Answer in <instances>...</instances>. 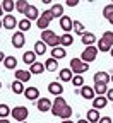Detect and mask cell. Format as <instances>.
I'll return each instance as SVG.
<instances>
[{
	"mask_svg": "<svg viewBox=\"0 0 113 123\" xmlns=\"http://www.w3.org/2000/svg\"><path fill=\"white\" fill-rule=\"evenodd\" d=\"M96 48H98V51H103V53L111 51V48H113V31H105L103 36L96 43Z\"/></svg>",
	"mask_w": 113,
	"mask_h": 123,
	"instance_id": "6da1fadb",
	"label": "cell"
},
{
	"mask_svg": "<svg viewBox=\"0 0 113 123\" xmlns=\"http://www.w3.org/2000/svg\"><path fill=\"white\" fill-rule=\"evenodd\" d=\"M41 41H43L46 46H52V50H53V48H58V46H60V36L55 34L52 29L41 31Z\"/></svg>",
	"mask_w": 113,
	"mask_h": 123,
	"instance_id": "7a4b0ae2",
	"label": "cell"
},
{
	"mask_svg": "<svg viewBox=\"0 0 113 123\" xmlns=\"http://www.w3.org/2000/svg\"><path fill=\"white\" fill-rule=\"evenodd\" d=\"M98 48H96V44L94 46H87V48H84V51L80 53V60L84 62V63H93V62L98 58Z\"/></svg>",
	"mask_w": 113,
	"mask_h": 123,
	"instance_id": "3957f363",
	"label": "cell"
},
{
	"mask_svg": "<svg viewBox=\"0 0 113 123\" xmlns=\"http://www.w3.org/2000/svg\"><path fill=\"white\" fill-rule=\"evenodd\" d=\"M70 70H72L75 75H82L84 72L89 70V63H84L80 58H72V60H70Z\"/></svg>",
	"mask_w": 113,
	"mask_h": 123,
	"instance_id": "277c9868",
	"label": "cell"
},
{
	"mask_svg": "<svg viewBox=\"0 0 113 123\" xmlns=\"http://www.w3.org/2000/svg\"><path fill=\"white\" fill-rule=\"evenodd\" d=\"M10 116H12L14 120H17L19 123H22V121H26V120H27L29 111H27V108H26V106H15V108H12Z\"/></svg>",
	"mask_w": 113,
	"mask_h": 123,
	"instance_id": "5b68a950",
	"label": "cell"
},
{
	"mask_svg": "<svg viewBox=\"0 0 113 123\" xmlns=\"http://www.w3.org/2000/svg\"><path fill=\"white\" fill-rule=\"evenodd\" d=\"M12 46L15 50H21L22 46L26 44V36H24V33H21V31H15V33L12 34Z\"/></svg>",
	"mask_w": 113,
	"mask_h": 123,
	"instance_id": "8992f818",
	"label": "cell"
},
{
	"mask_svg": "<svg viewBox=\"0 0 113 123\" xmlns=\"http://www.w3.org/2000/svg\"><path fill=\"white\" fill-rule=\"evenodd\" d=\"M52 106H53V101H50V98H40L36 101V108H38V111H41V113L52 111Z\"/></svg>",
	"mask_w": 113,
	"mask_h": 123,
	"instance_id": "52a82bcc",
	"label": "cell"
},
{
	"mask_svg": "<svg viewBox=\"0 0 113 123\" xmlns=\"http://www.w3.org/2000/svg\"><path fill=\"white\" fill-rule=\"evenodd\" d=\"M67 106V101L63 99L62 96H58V98H55V101H53V106H52V115L53 116H58L60 113H62V110Z\"/></svg>",
	"mask_w": 113,
	"mask_h": 123,
	"instance_id": "ba28073f",
	"label": "cell"
},
{
	"mask_svg": "<svg viewBox=\"0 0 113 123\" xmlns=\"http://www.w3.org/2000/svg\"><path fill=\"white\" fill-rule=\"evenodd\" d=\"M93 80H94V84H106V86H108V84L111 82V75H110L108 72L101 70V72H96V74H94Z\"/></svg>",
	"mask_w": 113,
	"mask_h": 123,
	"instance_id": "9c48e42d",
	"label": "cell"
},
{
	"mask_svg": "<svg viewBox=\"0 0 113 123\" xmlns=\"http://www.w3.org/2000/svg\"><path fill=\"white\" fill-rule=\"evenodd\" d=\"M48 92H50V94H53L55 98L62 96V94H63V84H60L58 80L50 82V84H48Z\"/></svg>",
	"mask_w": 113,
	"mask_h": 123,
	"instance_id": "30bf717a",
	"label": "cell"
},
{
	"mask_svg": "<svg viewBox=\"0 0 113 123\" xmlns=\"http://www.w3.org/2000/svg\"><path fill=\"white\" fill-rule=\"evenodd\" d=\"M24 98L29 99V101H38V99H40V89L34 87V86L26 87V91H24Z\"/></svg>",
	"mask_w": 113,
	"mask_h": 123,
	"instance_id": "8fae6325",
	"label": "cell"
},
{
	"mask_svg": "<svg viewBox=\"0 0 113 123\" xmlns=\"http://www.w3.org/2000/svg\"><path fill=\"white\" fill-rule=\"evenodd\" d=\"M80 43H82L86 48L87 46H94V43H98L96 41V34L91 33V31H86V33L82 34V38H80Z\"/></svg>",
	"mask_w": 113,
	"mask_h": 123,
	"instance_id": "7c38bea8",
	"label": "cell"
},
{
	"mask_svg": "<svg viewBox=\"0 0 113 123\" xmlns=\"http://www.w3.org/2000/svg\"><path fill=\"white\" fill-rule=\"evenodd\" d=\"M2 22H4V29H15V27H17V24H19L17 19H15L14 15H10V14L4 15Z\"/></svg>",
	"mask_w": 113,
	"mask_h": 123,
	"instance_id": "4fadbf2b",
	"label": "cell"
},
{
	"mask_svg": "<svg viewBox=\"0 0 113 123\" xmlns=\"http://www.w3.org/2000/svg\"><path fill=\"white\" fill-rule=\"evenodd\" d=\"M31 75H33V74H31L29 70H15V80L26 84V82L31 80Z\"/></svg>",
	"mask_w": 113,
	"mask_h": 123,
	"instance_id": "5bb4252c",
	"label": "cell"
},
{
	"mask_svg": "<svg viewBox=\"0 0 113 123\" xmlns=\"http://www.w3.org/2000/svg\"><path fill=\"white\" fill-rule=\"evenodd\" d=\"M79 94L82 96L84 99H94V98H96V92H94V87H91V86H84V87H80V91H79Z\"/></svg>",
	"mask_w": 113,
	"mask_h": 123,
	"instance_id": "9a60e30c",
	"label": "cell"
},
{
	"mask_svg": "<svg viewBox=\"0 0 113 123\" xmlns=\"http://www.w3.org/2000/svg\"><path fill=\"white\" fill-rule=\"evenodd\" d=\"M106 104H108V99H106V96H96L94 99H93V108L94 110H103V108H106Z\"/></svg>",
	"mask_w": 113,
	"mask_h": 123,
	"instance_id": "2e32d148",
	"label": "cell"
},
{
	"mask_svg": "<svg viewBox=\"0 0 113 123\" xmlns=\"http://www.w3.org/2000/svg\"><path fill=\"white\" fill-rule=\"evenodd\" d=\"M72 24H74V21L69 17V15H63V17L60 19V27L63 29V33H70V31H72Z\"/></svg>",
	"mask_w": 113,
	"mask_h": 123,
	"instance_id": "e0dca14e",
	"label": "cell"
},
{
	"mask_svg": "<svg viewBox=\"0 0 113 123\" xmlns=\"http://www.w3.org/2000/svg\"><path fill=\"white\" fill-rule=\"evenodd\" d=\"M86 120L89 123H98L101 120V115L98 110H94V108H91V110H87V115H86Z\"/></svg>",
	"mask_w": 113,
	"mask_h": 123,
	"instance_id": "ac0fdd59",
	"label": "cell"
},
{
	"mask_svg": "<svg viewBox=\"0 0 113 123\" xmlns=\"http://www.w3.org/2000/svg\"><path fill=\"white\" fill-rule=\"evenodd\" d=\"M58 77H60L62 82H72V79H74V72H72L70 68H62V70L58 72Z\"/></svg>",
	"mask_w": 113,
	"mask_h": 123,
	"instance_id": "d6986e66",
	"label": "cell"
},
{
	"mask_svg": "<svg viewBox=\"0 0 113 123\" xmlns=\"http://www.w3.org/2000/svg\"><path fill=\"white\" fill-rule=\"evenodd\" d=\"M24 17L29 19V21H38V19H40V10H38V7H36V5H31V7L27 9V12H26Z\"/></svg>",
	"mask_w": 113,
	"mask_h": 123,
	"instance_id": "ffe728a7",
	"label": "cell"
},
{
	"mask_svg": "<svg viewBox=\"0 0 113 123\" xmlns=\"http://www.w3.org/2000/svg\"><path fill=\"white\" fill-rule=\"evenodd\" d=\"M36 56H38V55H36L33 50H31V51H24V53H22V62L31 67L33 63H36Z\"/></svg>",
	"mask_w": 113,
	"mask_h": 123,
	"instance_id": "44dd1931",
	"label": "cell"
},
{
	"mask_svg": "<svg viewBox=\"0 0 113 123\" xmlns=\"http://www.w3.org/2000/svg\"><path fill=\"white\" fill-rule=\"evenodd\" d=\"M4 67H5L7 70H15V68H17V58L12 56V55L5 56V60H4Z\"/></svg>",
	"mask_w": 113,
	"mask_h": 123,
	"instance_id": "7402d4cb",
	"label": "cell"
},
{
	"mask_svg": "<svg viewBox=\"0 0 113 123\" xmlns=\"http://www.w3.org/2000/svg\"><path fill=\"white\" fill-rule=\"evenodd\" d=\"M70 44H74V36L70 33H63L60 36V46L62 48H67V46H70Z\"/></svg>",
	"mask_w": 113,
	"mask_h": 123,
	"instance_id": "603a6c76",
	"label": "cell"
},
{
	"mask_svg": "<svg viewBox=\"0 0 113 123\" xmlns=\"http://www.w3.org/2000/svg\"><path fill=\"white\" fill-rule=\"evenodd\" d=\"M29 7H31V4L26 2V0H17V2H15V10H17L21 15H26V12H27Z\"/></svg>",
	"mask_w": 113,
	"mask_h": 123,
	"instance_id": "cb8c5ba5",
	"label": "cell"
},
{
	"mask_svg": "<svg viewBox=\"0 0 113 123\" xmlns=\"http://www.w3.org/2000/svg\"><path fill=\"white\" fill-rule=\"evenodd\" d=\"M45 68H46L48 72H55V70H58V60H55V58H52V56H48L46 62H45Z\"/></svg>",
	"mask_w": 113,
	"mask_h": 123,
	"instance_id": "d4e9b609",
	"label": "cell"
},
{
	"mask_svg": "<svg viewBox=\"0 0 113 123\" xmlns=\"http://www.w3.org/2000/svg\"><path fill=\"white\" fill-rule=\"evenodd\" d=\"M50 56L55 58V60H62V58H65V56H67V51H65V48L58 46V48H53V50H52Z\"/></svg>",
	"mask_w": 113,
	"mask_h": 123,
	"instance_id": "484cf974",
	"label": "cell"
},
{
	"mask_svg": "<svg viewBox=\"0 0 113 123\" xmlns=\"http://www.w3.org/2000/svg\"><path fill=\"white\" fill-rule=\"evenodd\" d=\"M50 12L53 14V17H58V19H62L63 15H65V14H63V5L62 4H53L50 7Z\"/></svg>",
	"mask_w": 113,
	"mask_h": 123,
	"instance_id": "4316f807",
	"label": "cell"
},
{
	"mask_svg": "<svg viewBox=\"0 0 113 123\" xmlns=\"http://www.w3.org/2000/svg\"><path fill=\"white\" fill-rule=\"evenodd\" d=\"M10 89H12L14 94H24V91H26L24 84H22V82H19V80H14V82L10 84Z\"/></svg>",
	"mask_w": 113,
	"mask_h": 123,
	"instance_id": "83f0119b",
	"label": "cell"
},
{
	"mask_svg": "<svg viewBox=\"0 0 113 123\" xmlns=\"http://www.w3.org/2000/svg\"><path fill=\"white\" fill-rule=\"evenodd\" d=\"M46 68H45V63H40V62H36V63H33L29 67V72L33 74V75H40V74H43Z\"/></svg>",
	"mask_w": 113,
	"mask_h": 123,
	"instance_id": "f1b7e54d",
	"label": "cell"
},
{
	"mask_svg": "<svg viewBox=\"0 0 113 123\" xmlns=\"http://www.w3.org/2000/svg\"><path fill=\"white\" fill-rule=\"evenodd\" d=\"M72 31H74L75 34H79L80 38H82V34L86 33V31H84V24L80 22V21H74V24H72Z\"/></svg>",
	"mask_w": 113,
	"mask_h": 123,
	"instance_id": "f546056e",
	"label": "cell"
},
{
	"mask_svg": "<svg viewBox=\"0 0 113 123\" xmlns=\"http://www.w3.org/2000/svg\"><path fill=\"white\" fill-rule=\"evenodd\" d=\"M33 51H34L36 55H45V53H46V44H45L41 39H40V41H36V43H34Z\"/></svg>",
	"mask_w": 113,
	"mask_h": 123,
	"instance_id": "4dcf8cb0",
	"label": "cell"
},
{
	"mask_svg": "<svg viewBox=\"0 0 113 123\" xmlns=\"http://www.w3.org/2000/svg\"><path fill=\"white\" fill-rule=\"evenodd\" d=\"M94 92H96V96H106V92H108V86L106 84H94Z\"/></svg>",
	"mask_w": 113,
	"mask_h": 123,
	"instance_id": "1f68e13d",
	"label": "cell"
},
{
	"mask_svg": "<svg viewBox=\"0 0 113 123\" xmlns=\"http://www.w3.org/2000/svg\"><path fill=\"white\" fill-rule=\"evenodd\" d=\"M17 27H19L21 33H26V31H29V29H31V21H29V19H26V17H22V19L19 21Z\"/></svg>",
	"mask_w": 113,
	"mask_h": 123,
	"instance_id": "d6a6232c",
	"label": "cell"
},
{
	"mask_svg": "<svg viewBox=\"0 0 113 123\" xmlns=\"http://www.w3.org/2000/svg\"><path fill=\"white\" fill-rule=\"evenodd\" d=\"M2 9H4V12L10 14L12 10H15V2H12V0H4V2H2Z\"/></svg>",
	"mask_w": 113,
	"mask_h": 123,
	"instance_id": "836d02e7",
	"label": "cell"
},
{
	"mask_svg": "<svg viewBox=\"0 0 113 123\" xmlns=\"http://www.w3.org/2000/svg\"><path fill=\"white\" fill-rule=\"evenodd\" d=\"M12 113V108H9V104H0V120L2 118H9V115Z\"/></svg>",
	"mask_w": 113,
	"mask_h": 123,
	"instance_id": "e575fe53",
	"label": "cell"
},
{
	"mask_svg": "<svg viewBox=\"0 0 113 123\" xmlns=\"http://www.w3.org/2000/svg\"><path fill=\"white\" fill-rule=\"evenodd\" d=\"M70 116H72V108L67 104V106L62 110V113L58 115V118H62V120H70Z\"/></svg>",
	"mask_w": 113,
	"mask_h": 123,
	"instance_id": "d590c367",
	"label": "cell"
},
{
	"mask_svg": "<svg viewBox=\"0 0 113 123\" xmlns=\"http://www.w3.org/2000/svg\"><path fill=\"white\" fill-rule=\"evenodd\" d=\"M36 26H38L40 29L46 31V29H48V26H50V21H48L46 17H43V15H40V19L36 21Z\"/></svg>",
	"mask_w": 113,
	"mask_h": 123,
	"instance_id": "8d00e7d4",
	"label": "cell"
},
{
	"mask_svg": "<svg viewBox=\"0 0 113 123\" xmlns=\"http://www.w3.org/2000/svg\"><path fill=\"white\" fill-rule=\"evenodd\" d=\"M72 84H74L75 89H77V87H84V77H82V75H74Z\"/></svg>",
	"mask_w": 113,
	"mask_h": 123,
	"instance_id": "74e56055",
	"label": "cell"
},
{
	"mask_svg": "<svg viewBox=\"0 0 113 123\" xmlns=\"http://www.w3.org/2000/svg\"><path fill=\"white\" fill-rule=\"evenodd\" d=\"M113 15V4H108V5H105V9H103V17L105 19H110Z\"/></svg>",
	"mask_w": 113,
	"mask_h": 123,
	"instance_id": "f35d334b",
	"label": "cell"
},
{
	"mask_svg": "<svg viewBox=\"0 0 113 123\" xmlns=\"http://www.w3.org/2000/svg\"><path fill=\"white\" fill-rule=\"evenodd\" d=\"M41 15H43V17H46V19H48V21H50V22H52V21L55 19V17H53V14L50 12V9H48V10H45V12H43Z\"/></svg>",
	"mask_w": 113,
	"mask_h": 123,
	"instance_id": "ab89813d",
	"label": "cell"
},
{
	"mask_svg": "<svg viewBox=\"0 0 113 123\" xmlns=\"http://www.w3.org/2000/svg\"><path fill=\"white\" fill-rule=\"evenodd\" d=\"M98 123H113V118H110V116H103Z\"/></svg>",
	"mask_w": 113,
	"mask_h": 123,
	"instance_id": "60d3db41",
	"label": "cell"
},
{
	"mask_svg": "<svg viewBox=\"0 0 113 123\" xmlns=\"http://www.w3.org/2000/svg\"><path fill=\"white\" fill-rule=\"evenodd\" d=\"M77 4H79L77 0H67V2H65L67 7H77Z\"/></svg>",
	"mask_w": 113,
	"mask_h": 123,
	"instance_id": "b9f144b4",
	"label": "cell"
},
{
	"mask_svg": "<svg viewBox=\"0 0 113 123\" xmlns=\"http://www.w3.org/2000/svg\"><path fill=\"white\" fill-rule=\"evenodd\" d=\"M106 99L113 103V89H108V92H106Z\"/></svg>",
	"mask_w": 113,
	"mask_h": 123,
	"instance_id": "7bdbcfd3",
	"label": "cell"
},
{
	"mask_svg": "<svg viewBox=\"0 0 113 123\" xmlns=\"http://www.w3.org/2000/svg\"><path fill=\"white\" fill-rule=\"evenodd\" d=\"M5 56H7V55H5L4 51H0V63H4V60H5Z\"/></svg>",
	"mask_w": 113,
	"mask_h": 123,
	"instance_id": "ee69618b",
	"label": "cell"
},
{
	"mask_svg": "<svg viewBox=\"0 0 113 123\" xmlns=\"http://www.w3.org/2000/svg\"><path fill=\"white\" fill-rule=\"evenodd\" d=\"M0 123H10V121H9V118H2V120H0Z\"/></svg>",
	"mask_w": 113,
	"mask_h": 123,
	"instance_id": "f6af8a7d",
	"label": "cell"
},
{
	"mask_svg": "<svg viewBox=\"0 0 113 123\" xmlns=\"http://www.w3.org/2000/svg\"><path fill=\"white\" fill-rule=\"evenodd\" d=\"M77 123H89L87 120H77Z\"/></svg>",
	"mask_w": 113,
	"mask_h": 123,
	"instance_id": "bcb514c9",
	"label": "cell"
},
{
	"mask_svg": "<svg viewBox=\"0 0 113 123\" xmlns=\"http://www.w3.org/2000/svg\"><path fill=\"white\" fill-rule=\"evenodd\" d=\"M62 123H74L72 120H62Z\"/></svg>",
	"mask_w": 113,
	"mask_h": 123,
	"instance_id": "7dc6e473",
	"label": "cell"
},
{
	"mask_svg": "<svg viewBox=\"0 0 113 123\" xmlns=\"http://www.w3.org/2000/svg\"><path fill=\"white\" fill-rule=\"evenodd\" d=\"M108 22H110V24H111V26H113V15H111V17H110V19H108Z\"/></svg>",
	"mask_w": 113,
	"mask_h": 123,
	"instance_id": "c3c4849f",
	"label": "cell"
},
{
	"mask_svg": "<svg viewBox=\"0 0 113 123\" xmlns=\"http://www.w3.org/2000/svg\"><path fill=\"white\" fill-rule=\"evenodd\" d=\"M0 15H4V9H2V4H0Z\"/></svg>",
	"mask_w": 113,
	"mask_h": 123,
	"instance_id": "681fc988",
	"label": "cell"
},
{
	"mask_svg": "<svg viewBox=\"0 0 113 123\" xmlns=\"http://www.w3.org/2000/svg\"><path fill=\"white\" fill-rule=\"evenodd\" d=\"M4 27V22H2V19H0V29H2Z\"/></svg>",
	"mask_w": 113,
	"mask_h": 123,
	"instance_id": "f907efd6",
	"label": "cell"
},
{
	"mask_svg": "<svg viewBox=\"0 0 113 123\" xmlns=\"http://www.w3.org/2000/svg\"><path fill=\"white\" fill-rule=\"evenodd\" d=\"M110 55H111V56H113V48H111V51H110Z\"/></svg>",
	"mask_w": 113,
	"mask_h": 123,
	"instance_id": "816d5d0a",
	"label": "cell"
},
{
	"mask_svg": "<svg viewBox=\"0 0 113 123\" xmlns=\"http://www.w3.org/2000/svg\"><path fill=\"white\" fill-rule=\"evenodd\" d=\"M111 84H113V75H111Z\"/></svg>",
	"mask_w": 113,
	"mask_h": 123,
	"instance_id": "f5cc1de1",
	"label": "cell"
},
{
	"mask_svg": "<svg viewBox=\"0 0 113 123\" xmlns=\"http://www.w3.org/2000/svg\"><path fill=\"white\" fill-rule=\"evenodd\" d=\"M0 89H2V82H0Z\"/></svg>",
	"mask_w": 113,
	"mask_h": 123,
	"instance_id": "db71d44e",
	"label": "cell"
},
{
	"mask_svg": "<svg viewBox=\"0 0 113 123\" xmlns=\"http://www.w3.org/2000/svg\"><path fill=\"white\" fill-rule=\"evenodd\" d=\"M22 123H27V121H22Z\"/></svg>",
	"mask_w": 113,
	"mask_h": 123,
	"instance_id": "11a10c76",
	"label": "cell"
}]
</instances>
